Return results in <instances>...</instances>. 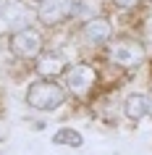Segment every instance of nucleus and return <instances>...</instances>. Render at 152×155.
<instances>
[{"mask_svg": "<svg viewBox=\"0 0 152 155\" xmlns=\"http://www.w3.org/2000/svg\"><path fill=\"white\" fill-rule=\"evenodd\" d=\"M147 113L152 116V95H147Z\"/></svg>", "mask_w": 152, "mask_h": 155, "instance_id": "f8f14e48", "label": "nucleus"}, {"mask_svg": "<svg viewBox=\"0 0 152 155\" xmlns=\"http://www.w3.org/2000/svg\"><path fill=\"white\" fill-rule=\"evenodd\" d=\"M102 8H105L102 0H79L73 5V16H81V18H87V21H92V18H100Z\"/></svg>", "mask_w": 152, "mask_h": 155, "instance_id": "1a4fd4ad", "label": "nucleus"}, {"mask_svg": "<svg viewBox=\"0 0 152 155\" xmlns=\"http://www.w3.org/2000/svg\"><path fill=\"white\" fill-rule=\"evenodd\" d=\"M123 116H126L128 121L144 118V116H147V95H142V92L126 95V100H123Z\"/></svg>", "mask_w": 152, "mask_h": 155, "instance_id": "6e6552de", "label": "nucleus"}, {"mask_svg": "<svg viewBox=\"0 0 152 155\" xmlns=\"http://www.w3.org/2000/svg\"><path fill=\"white\" fill-rule=\"evenodd\" d=\"M34 3H40V5H42V3H47V0H34Z\"/></svg>", "mask_w": 152, "mask_h": 155, "instance_id": "ddd939ff", "label": "nucleus"}, {"mask_svg": "<svg viewBox=\"0 0 152 155\" xmlns=\"http://www.w3.org/2000/svg\"><path fill=\"white\" fill-rule=\"evenodd\" d=\"M73 5H76V0H47V3L40 5L37 18H40V24H45V26H55V24H60L63 18L73 16Z\"/></svg>", "mask_w": 152, "mask_h": 155, "instance_id": "39448f33", "label": "nucleus"}, {"mask_svg": "<svg viewBox=\"0 0 152 155\" xmlns=\"http://www.w3.org/2000/svg\"><path fill=\"white\" fill-rule=\"evenodd\" d=\"M139 0H113V5H118V8H134Z\"/></svg>", "mask_w": 152, "mask_h": 155, "instance_id": "9b49d317", "label": "nucleus"}, {"mask_svg": "<svg viewBox=\"0 0 152 155\" xmlns=\"http://www.w3.org/2000/svg\"><path fill=\"white\" fill-rule=\"evenodd\" d=\"M63 79H66V92H71L76 100H87L97 84V71L89 63H76V66H68Z\"/></svg>", "mask_w": 152, "mask_h": 155, "instance_id": "f03ea898", "label": "nucleus"}, {"mask_svg": "<svg viewBox=\"0 0 152 155\" xmlns=\"http://www.w3.org/2000/svg\"><path fill=\"white\" fill-rule=\"evenodd\" d=\"M68 71V61H66L60 53H42L37 58V74L45 76V79H53V76H63Z\"/></svg>", "mask_w": 152, "mask_h": 155, "instance_id": "0eeeda50", "label": "nucleus"}, {"mask_svg": "<svg viewBox=\"0 0 152 155\" xmlns=\"http://www.w3.org/2000/svg\"><path fill=\"white\" fill-rule=\"evenodd\" d=\"M53 142H55V145H68V147H81V145H84V139H81V134L76 129H60V131H55Z\"/></svg>", "mask_w": 152, "mask_h": 155, "instance_id": "9d476101", "label": "nucleus"}, {"mask_svg": "<svg viewBox=\"0 0 152 155\" xmlns=\"http://www.w3.org/2000/svg\"><path fill=\"white\" fill-rule=\"evenodd\" d=\"M108 58L115 66H121V68H134V66H139L144 61V48L136 40H131V37H123V40L110 42Z\"/></svg>", "mask_w": 152, "mask_h": 155, "instance_id": "20e7f679", "label": "nucleus"}, {"mask_svg": "<svg viewBox=\"0 0 152 155\" xmlns=\"http://www.w3.org/2000/svg\"><path fill=\"white\" fill-rule=\"evenodd\" d=\"M63 100L66 90L53 79H40V82L29 84V90H26V103L34 110H55L63 105Z\"/></svg>", "mask_w": 152, "mask_h": 155, "instance_id": "f257e3e1", "label": "nucleus"}, {"mask_svg": "<svg viewBox=\"0 0 152 155\" xmlns=\"http://www.w3.org/2000/svg\"><path fill=\"white\" fill-rule=\"evenodd\" d=\"M11 53L16 58H24V61H34V58L42 55V34L40 29L34 26H21L11 34V42H8Z\"/></svg>", "mask_w": 152, "mask_h": 155, "instance_id": "7ed1b4c3", "label": "nucleus"}, {"mask_svg": "<svg viewBox=\"0 0 152 155\" xmlns=\"http://www.w3.org/2000/svg\"><path fill=\"white\" fill-rule=\"evenodd\" d=\"M81 42L89 45V48H97V45H105V42L113 40V24L108 18H92V21H84L81 26Z\"/></svg>", "mask_w": 152, "mask_h": 155, "instance_id": "423d86ee", "label": "nucleus"}]
</instances>
